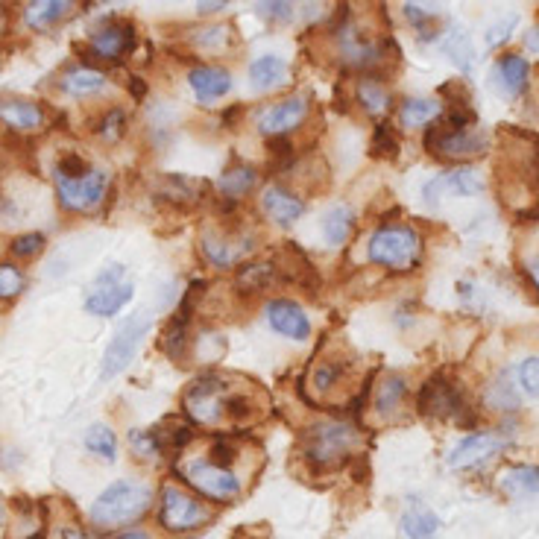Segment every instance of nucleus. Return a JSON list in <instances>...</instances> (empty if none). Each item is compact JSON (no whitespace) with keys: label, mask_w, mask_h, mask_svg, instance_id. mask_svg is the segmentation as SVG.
<instances>
[{"label":"nucleus","mask_w":539,"mask_h":539,"mask_svg":"<svg viewBox=\"0 0 539 539\" xmlns=\"http://www.w3.org/2000/svg\"><path fill=\"white\" fill-rule=\"evenodd\" d=\"M516 24H519V18H516V15H507V18H501L496 27H490V30H487V44H490V47H496V44L507 42Z\"/></svg>","instance_id":"44"},{"label":"nucleus","mask_w":539,"mask_h":539,"mask_svg":"<svg viewBox=\"0 0 539 539\" xmlns=\"http://www.w3.org/2000/svg\"><path fill=\"white\" fill-rule=\"evenodd\" d=\"M537 182H539V153H537Z\"/></svg>","instance_id":"53"},{"label":"nucleus","mask_w":539,"mask_h":539,"mask_svg":"<svg viewBox=\"0 0 539 539\" xmlns=\"http://www.w3.org/2000/svg\"><path fill=\"white\" fill-rule=\"evenodd\" d=\"M425 147L431 156L449 159V162H469L490 150V135L484 129H440L431 124L425 135Z\"/></svg>","instance_id":"5"},{"label":"nucleus","mask_w":539,"mask_h":539,"mask_svg":"<svg viewBox=\"0 0 539 539\" xmlns=\"http://www.w3.org/2000/svg\"><path fill=\"white\" fill-rule=\"evenodd\" d=\"M150 329H153V320H150L147 314H135V317H129L124 326L115 332V337H112L109 346H106L103 367H100V378H103V381L124 373L126 367L132 364V358L138 355V349H141V343H144V337L150 334Z\"/></svg>","instance_id":"8"},{"label":"nucleus","mask_w":539,"mask_h":539,"mask_svg":"<svg viewBox=\"0 0 539 539\" xmlns=\"http://www.w3.org/2000/svg\"><path fill=\"white\" fill-rule=\"evenodd\" d=\"M132 293H135V285L126 279L124 267L121 264L106 267L94 279L91 291L85 296V311L94 314V317H115L118 311H124L126 305H129Z\"/></svg>","instance_id":"7"},{"label":"nucleus","mask_w":539,"mask_h":539,"mask_svg":"<svg viewBox=\"0 0 539 539\" xmlns=\"http://www.w3.org/2000/svg\"><path fill=\"white\" fill-rule=\"evenodd\" d=\"M402 531L408 539H434L440 531V519L425 504H411L402 516Z\"/></svg>","instance_id":"25"},{"label":"nucleus","mask_w":539,"mask_h":539,"mask_svg":"<svg viewBox=\"0 0 539 539\" xmlns=\"http://www.w3.org/2000/svg\"><path fill=\"white\" fill-rule=\"evenodd\" d=\"M153 504V490L138 481H118L94 498L88 516L97 528H121L138 522Z\"/></svg>","instance_id":"2"},{"label":"nucleus","mask_w":539,"mask_h":539,"mask_svg":"<svg viewBox=\"0 0 539 539\" xmlns=\"http://www.w3.org/2000/svg\"><path fill=\"white\" fill-rule=\"evenodd\" d=\"M358 100H361V106H364L370 115H381V112L390 109V91L378 83V80H373V77H367V80L358 83Z\"/></svg>","instance_id":"35"},{"label":"nucleus","mask_w":539,"mask_h":539,"mask_svg":"<svg viewBox=\"0 0 539 539\" xmlns=\"http://www.w3.org/2000/svg\"><path fill=\"white\" fill-rule=\"evenodd\" d=\"M211 519L206 507L194 496H188L179 487H165L162 490V507H159V522L170 534H182V531H194L203 522Z\"/></svg>","instance_id":"9"},{"label":"nucleus","mask_w":539,"mask_h":539,"mask_svg":"<svg viewBox=\"0 0 539 539\" xmlns=\"http://www.w3.org/2000/svg\"><path fill=\"white\" fill-rule=\"evenodd\" d=\"M162 349H165L173 361L185 358V352H188V332H185V326H179V323L170 320V326H167L165 334H162Z\"/></svg>","instance_id":"37"},{"label":"nucleus","mask_w":539,"mask_h":539,"mask_svg":"<svg viewBox=\"0 0 539 539\" xmlns=\"http://www.w3.org/2000/svg\"><path fill=\"white\" fill-rule=\"evenodd\" d=\"M249 77H252V83L258 85V88H270V85L285 83L288 65H285V59H279V56H258V59L249 65Z\"/></svg>","instance_id":"32"},{"label":"nucleus","mask_w":539,"mask_h":539,"mask_svg":"<svg viewBox=\"0 0 539 539\" xmlns=\"http://www.w3.org/2000/svg\"><path fill=\"white\" fill-rule=\"evenodd\" d=\"M528 276H531V282H534V288L539 293V255H534L531 261H528Z\"/></svg>","instance_id":"47"},{"label":"nucleus","mask_w":539,"mask_h":539,"mask_svg":"<svg viewBox=\"0 0 539 539\" xmlns=\"http://www.w3.org/2000/svg\"><path fill=\"white\" fill-rule=\"evenodd\" d=\"M501 490L513 498L537 496L539 493V469L537 466H510L501 475Z\"/></svg>","instance_id":"27"},{"label":"nucleus","mask_w":539,"mask_h":539,"mask_svg":"<svg viewBox=\"0 0 539 539\" xmlns=\"http://www.w3.org/2000/svg\"><path fill=\"white\" fill-rule=\"evenodd\" d=\"M53 185H56V197H59L62 208L83 214V211H94L103 203L109 176L94 167L83 176H65V173L53 170Z\"/></svg>","instance_id":"6"},{"label":"nucleus","mask_w":539,"mask_h":539,"mask_svg":"<svg viewBox=\"0 0 539 539\" xmlns=\"http://www.w3.org/2000/svg\"><path fill=\"white\" fill-rule=\"evenodd\" d=\"M129 443H132L135 455H162V452H159V443H156V437H153V431H132V434H129Z\"/></svg>","instance_id":"43"},{"label":"nucleus","mask_w":539,"mask_h":539,"mask_svg":"<svg viewBox=\"0 0 539 539\" xmlns=\"http://www.w3.org/2000/svg\"><path fill=\"white\" fill-rule=\"evenodd\" d=\"M56 539H91L85 534L83 528H77V525H59L56 528Z\"/></svg>","instance_id":"46"},{"label":"nucleus","mask_w":539,"mask_h":539,"mask_svg":"<svg viewBox=\"0 0 539 539\" xmlns=\"http://www.w3.org/2000/svg\"><path fill=\"white\" fill-rule=\"evenodd\" d=\"M255 182H258L255 167L244 165V162H232V165L223 170L217 188L226 194V200H238V197H247L249 191L255 188Z\"/></svg>","instance_id":"23"},{"label":"nucleus","mask_w":539,"mask_h":539,"mask_svg":"<svg viewBox=\"0 0 539 539\" xmlns=\"http://www.w3.org/2000/svg\"><path fill=\"white\" fill-rule=\"evenodd\" d=\"M203 252L208 255V261L217 264V267H229L235 261V249L229 247V241H223L217 235H206L203 238Z\"/></svg>","instance_id":"39"},{"label":"nucleus","mask_w":539,"mask_h":539,"mask_svg":"<svg viewBox=\"0 0 539 539\" xmlns=\"http://www.w3.org/2000/svg\"><path fill=\"white\" fill-rule=\"evenodd\" d=\"M367 255L393 273H408L422 255V235L411 226H384L370 238Z\"/></svg>","instance_id":"3"},{"label":"nucleus","mask_w":539,"mask_h":539,"mask_svg":"<svg viewBox=\"0 0 539 539\" xmlns=\"http://www.w3.org/2000/svg\"><path fill=\"white\" fill-rule=\"evenodd\" d=\"M416 411L422 416H449L457 419L466 411V399H463V390L452 384L446 375H434L428 378L422 387H419V396H416Z\"/></svg>","instance_id":"11"},{"label":"nucleus","mask_w":539,"mask_h":539,"mask_svg":"<svg viewBox=\"0 0 539 539\" xmlns=\"http://www.w3.org/2000/svg\"><path fill=\"white\" fill-rule=\"evenodd\" d=\"M443 53L455 62L463 74H469L475 68V47H472L469 33L460 24H452L449 33L443 36Z\"/></svg>","instance_id":"24"},{"label":"nucleus","mask_w":539,"mask_h":539,"mask_svg":"<svg viewBox=\"0 0 539 539\" xmlns=\"http://www.w3.org/2000/svg\"><path fill=\"white\" fill-rule=\"evenodd\" d=\"M349 364L343 358H317L305 373V390H314L317 396L329 393L337 387V381L346 375Z\"/></svg>","instance_id":"22"},{"label":"nucleus","mask_w":539,"mask_h":539,"mask_svg":"<svg viewBox=\"0 0 539 539\" xmlns=\"http://www.w3.org/2000/svg\"><path fill=\"white\" fill-rule=\"evenodd\" d=\"M0 121L15 132H36L44 126V109L24 97H3L0 100Z\"/></svg>","instance_id":"19"},{"label":"nucleus","mask_w":539,"mask_h":539,"mask_svg":"<svg viewBox=\"0 0 539 539\" xmlns=\"http://www.w3.org/2000/svg\"><path fill=\"white\" fill-rule=\"evenodd\" d=\"M129 91H135V97H141V94H144V85H141V80H129Z\"/></svg>","instance_id":"49"},{"label":"nucleus","mask_w":539,"mask_h":539,"mask_svg":"<svg viewBox=\"0 0 539 539\" xmlns=\"http://www.w3.org/2000/svg\"><path fill=\"white\" fill-rule=\"evenodd\" d=\"M261 206L267 211V217L273 223H279V226H291L305 214V203L293 191H288L285 185H270L261 194Z\"/></svg>","instance_id":"18"},{"label":"nucleus","mask_w":539,"mask_h":539,"mask_svg":"<svg viewBox=\"0 0 539 539\" xmlns=\"http://www.w3.org/2000/svg\"><path fill=\"white\" fill-rule=\"evenodd\" d=\"M305 115H308V97L293 94L282 103H273V106L261 109L258 118H255V126L267 138H285L288 132H293L296 126L305 121Z\"/></svg>","instance_id":"12"},{"label":"nucleus","mask_w":539,"mask_h":539,"mask_svg":"<svg viewBox=\"0 0 539 539\" xmlns=\"http://www.w3.org/2000/svg\"><path fill=\"white\" fill-rule=\"evenodd\" d=\"M9 249H12V255H15V258H36V255L44 249V235H39V232L18 235Z\"/></svg>","instance_id":"42"},{"label":"nucleus","mask_w":539,"mask_h":539,"mask_svg":"<svg viewBox=\"0 0 539 539\" xmlns=\"http://www.w3.org/2000/svg\"><path fill=\"white\" fill-rule=\"evenodd\" d=\"M443 188H449L452 194H460V197H475L484 191V179L472 170V167H457L449 176L440 179Z\"/></svg>","instance_id":"34"},{"label":"nucleus","mask_w":539,"mask_h":539,"mask_svg":"<svg viewBox=\"0 0 539 539\" xmlns=\"http://www.w3.org/2000/svg\"><path fill=\"white\" fill-rule=\"evenodd\" d=\"M118 539H147V534H141V531H129V534H124V537Z\"/></svg>","instance_id":"51"},{"label":"nucleus","mask_w":539,"mask_h":539,"mask_svg":"<svg viewBox=\"0 0 539 539\" xmlns=\"http://www.w3.org/2000/svg\"><path fill=\"white\" fill-rule=\"evenodd\" d=\"M528 77H531V65L525 56L519 53L498 56L496 68H493V85L501 97H519L528 88Z\"/></svg>","instance_id":"17"},{"label":"nucleus","mask_w":539,"mask_h":539,"mask_svg":"<svg viewBox=\"0 0 539 539\" xmlns=\"http://www.w3.org/2000/svg\"><path fill=\"white\" fill-rule=\"evenodd\" d=\"M405 396H408V381L402 375H387L375 390V414H396L402 408Z\"/></svg>","instance_id":"28"},{"label":"nucleus","mask_w":539,"mask_h":539,"mask_svg":"<svg viewBox=\"0 0 539 539\" xmlns=\"http://www.w3.org/2000/svg\"><path fill=\"white\" fill-rule=\"evenodd\" d=\"M516 378H519V387L528 396H539V358H525L516 367Z\"/></svg>","instance_id":"41"},{"label":"nucleus","mask_w":539,"mask_h":539,"mask_svg":"<svg viewBox=\"0 0 539 539\" xmlns=\"http://www.w3.org/2000/svg\"><path fill=\"white\" fill-rule=\"evenodd\" d=\"M103 85H106V77H103L100 71L85 68V65H77V68L65 71V77H62L59 88H62L65 94H71V97H91V94L103 91Z\"/></svg>","instance_id":"26"},{"label":"nucleus","mask_w":539,"mask_h":539,"mask_svg":"<svg viewBox=\"0 0 539 539\" xmlns=\"http://www.w3.org/2000/svg\"><path fill=\"white\" fill-rule=\"evenodd\" d=\"M443 115V106L437 100H428V97H416V100H405L402 109H399V124L405 129H414V126L434 124L437 118Z\"/></svg>","instance_id":"30"},{"label":"nucleus","mask_w":539,"mask_h":539,"mask_svg":"<svg viewBox=\"0 0 539 539\" xmlns=\"http://www.w3.org/2000/svg\"><path fill=\"white\" fill-rule=\"evenodd\" d=\"M355 229V214L349 206H334L326 217H323V235L332 247H343L349 241Z\"/></svg>","instance_id":"31"},{"label":"nucleus","mask_w":539,"mask_h":539,"mask_svg":"<svg viewBox=\"0 0 539 539\" xmlns=\"http://www.w3.org/2000/svg\"><path fill=\"white\" fill-rule=\"evenodd\" d=\"M182 478L206 498L214 501H232V498L241 493V481L232 469L226 466H217L211 460H194L182 469Z\"/></svg>","instance_id":"10"},{"label":"nucleus","mask_w":539,"mask_h":539,"mask_svg":"<svg viewBox=\"0 0 539 539\" xmlns=\"http://www.w3.org/2000/svg\"><path fill=\"white\" fill-rule=\"evenodd\" d=\"M124 132H126V115L121 109H109V112L103 115V121L97 124V135H100L103 141H109V144L121 141Z\"/></svg>","instance_id":"38"},{"label":"nucleus","mask_w":539,"mask_h":539,"mask_svg":"<svg viewBox=\"0 0 539 539\" xmlns=\"http://www.w3.org/2000/svg\"><path fill=\"white\" fill-rule=\"evenodd\" d=\"M85 449L91 455L103 457V460L112 463L118 457V437H115V431L109 425H91L85 431Z\"/></svg>","instance_id":"33"},{"label":"nucleus","mask_w":539,"mask_h":539,"mask_svg":"<svg viewBox=\"0 0 539 539\" xmlns=\"http://www.w3.org/2000/svg\"><path fill=\"white\" fill-rule=\"evenodd\" d=\"M358 443H361L358 428H352L349 422H340V419H323L302 431L299 449H302L305 460L314 463L317 469H337L352 457Z\"/></svg>","instance_id":"1"},{"label":"nucleus","mask_w":539,"mask_h":539,"mask_svg":"<svg viewBox=\"0 0 539 539\" xmlns=\"http://www.w3.org/2000/svg\"><path fill=\"white\" fill-rule=\"evenodd\" d=\"M525 44H528L531 50H539V27H537V30H531V33H528V39H525Z\"/></svg>","instance_id":"48"},{"label":"nucleus","mask_w":539,"mask_h":539,"mask_svg":"<svg viewBox=\"0 0 539 539\" xmlns=\"http://www.w3.org/2000/svg\"><path fill=\"white\" fill-rule=\"evenodd\" d=\"M24 291V273L15 264H0V299H15Z\"/></svg>","instance_id":"40"},{"label":"nucleus","mask_w":539,"mask_h":539,"mask_svg":"<svg viewBox=\"0 0 539 539\" xmlns=\"http://www.w3.org/2000/svg\"><path fill=\"white\" fill-rule=\"evenodd\" d=\"M0 525H3V504H0Z\"/></svg>","instance_id":"52"},{"label":"nucleus","mask_w":539,"mask_h":539,"mask_svg":"<svg viewBox=\"0 0 539 539\" xmlns=\"http://www.w3.org/2000/svg\"><path fill=\"white\" fill-rule=\"evenodd\" d=\"M337 36H340V56L349 68H375L384 62L387 44L375 42L373 36H364L355 27H343Z\"/></svg>","instance_id":"15"},{"label":"nucleus","mask_w":539,"mask_h":539,"mask_svg":"<svg viewBox=\"0 0 539 539\" xmlns=\"http://www.w3.org/2000/svg\"><path fill=\"white\" fill-rule=\"evenodd\" d=\"M188 83L194 88L197 100L214 103V100H220V97L232 88V77H229V71H223V68L200 65V68H194V71L188 74Z\"/></svg>","instance_id":"20"},{"label":"nucleus","mask_w":539,"mask_h":539,"mask_svg":"<svg viewBox=\"0 0 539 539\" xmlns=\"http://www.w3.org/2000/svg\"><path fill=\"white\" fill-rule=\"evenodd\" d=\"M375 159H396L399 156V138L390 132L387 124H378L373 132V144H370Z\"/></svg>","instance_id":"36"},{"label":"nucleus","mask_w":539,"mask_h":539,"mask_svg":"<svg viewBox=\"0 0 539 539\" xmlns=\"http://www.w3.org/2000/svg\"><path fill=\"white\" fill-rule=\"evenodd\" d=\"M507 449V440L490 434V431H481V434H469L466 440H460L452 455H449V466L452 469H472V466H481L487 463L490 457L501 455Z\"/></svg>","instance_id":"14"},{"label":"nucleus","mask_w":539,"mask_h":539,"mask_svg":"<svg viewBox=\"0 0 539 539\" xmlns=\"http://www.w3.org/2000/svg\"><path fill=\"white\" fill-rule=\"evenodd\" d=\"M267 323L273 326V332L293 337V340H308L311 337V320L291 299H273L267 305Z\"/></svg>","instance_id":"16"},{"label":"nucleus","mask_w":539,"mask_h":539,"mask_svg":"<svg viewBox=\"0 0 539 539\" xmlns=\"http://www.w3.org/2000/svg\"><path fill=\"white\" fill-rule=\"evenodd\" d=\"M264 15H276V18H291V3H261L258 6Z\"/></svg>","instance_id":"45"},{"label":"nucleus","mask_w":539,"mask_h":539,"mask_svg":"<svg viewBox=\"0 0 539 539\" xmlns=\"http://www.w3.org/2000/svg\"><path fill=\"white\" fill-rule=\"evenodd\" d=\"M135 47V24L132 21H106L97 33H91V50L100 56V59H109V62H121L124 56L132 53Z\"/></svg>","instance_id":"13"},{"label":"nucleus","mask_w":539,"mask_h":539,"mask_svg":"<svg viewBox=\"0 0 539 539\" xmlns=\"http://www.w3.org/2000/svg\"><path fill=\"white\" fill-rule=\"evenodd\" d=\"M282 270L273 261H249L235 273V288L244 293H264L279 282Z\"/></svg>","instance_id":"21"},{"label":"nucleus","mask_w":539,"mask_h":539,"mask_svg":"<svg viewBox=\"0 0 539 539\" xmlns=\"http://www.w3.org/2000/svg\"><path fill=\"white\" fill-rule=\"evenodd\" d=\"M226 3H200V12H208V9H223Z\"/></svg>","instance_id":"50"},{"label":"nucleus","mask_w":539,"mask_h":539,"mask_svg":"<svg viewBox=\"0 0 539 539\" xmlns=\"http://www.w3.org/2000/svg\"><path fill=\"white\" fill-rule=\"evenodd\" d=\"M71 9H74V6L65 3V0H39V3H30V6L24 9V21H27V27H33V30H47V27H53L56 21H62Z\"/></svg>","instance_id":"29"},{"label":"nucleus","mask_w":539,"mask_h":539,"mask_svg":"<svg viewBox=\"0 0 539 539\" xmlns=\"http://www.w3.org/2000/svg\"><path fill=\"white\" fill-rule=\"evenodd\" d=\"M232 387L226 384L223 375L208 373L203 378H197L185 396H182V408L185 414L191 416L200 425H220L226 419V402H229Z\"/></svg>","instance_id":"4"}]
</instances>
